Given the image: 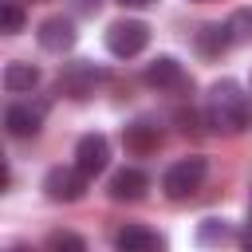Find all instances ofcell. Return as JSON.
<instances>
[{"label":"cell","mask_w":252,"mask_h":252,"mask_svg":"<svg viewBox=\"0 0 252 252\" xmlns=\"http://www.w3.org/2000/svg\"><path fill=\"white\" fill-rule=\"evenodd\" d=\"M146 87H154V91H165V94H185V91H193V79L185 75V67L173 59V55H158L150 67H146Z\"/></svg>","instance_id":"5"},{"label":"cell","mask_w":252,"mask_h":252,"mask_svg":"<svg viewBox=\"0 0 252 252\" xmlns=\"http://www.w3.org/2000/svg\"><path fill=\"white\" fill-rule=\"evenodd\" d=\"M122 146H126L130 154L146 158V154H154V150L161 146V130H158V126H154L150 118H138V122L122 126Z\"/></svg>","instance_id":"10"},{"label":"cell","mask_w":252,"mask_h":252,"mask_svg":"<svg viewBox=\"0 0 252 252\" xmlns=\"http://www.w3.org/2000/svg\"><path fill=\"white\" fill-rule=\"evenodd\" d=\"M47 248H55V252H83L87 244H83V236H75V232H51L47 236Z\"/></svg>","instance_id":"17"},{"label":"cell","mask_w":252,"mask_h":252,"mask_svg":"<svg viewBox=\"0 0 252 252\" xmlns=\"http://www.w3.org/2000/svg\"><path fill=\"white\" fill-rule=\"evenodd\" d=\"M205 173H209V161H205L201 154H193V158H181V161H173V165L165 169V177H161V189H165V197H169V201H185V197H193V193L201 189Z\"/></svg>","instance_id":"2"},{"label":"cell","mask_w":252,"mask_h":252,"mask_svg":"<svg viewBox=\"0 0 252 252\" xmlns=\"http://www.w3.org/2000/svg\"><path fill=\"white\" fill-rule=\"evenodd\" d=\"M20 28H24V8H20L16 0H4V4H0V32L16 35Z\"/></svg>","instance_id":"16"},{"label":"cell","mask_w":252,"mask_h":252,"mask_svg":"<svg viewBox=\"0 0 252 252\" xmlns=\"http://www.w3.org/2000/svg\"><path fill=\"white\" fill-rule=\"evenodd\" d=\"M87 173L79 169V165H55V169H47V177H43V193H47V201H59V205H71V201H79L83 193H87Z\"/></svg>","instance_id":"4"},{"label":"cell","mask_w":252,"mask_h":252,"mask_svg":"<svg viewBox=\"0 0 252 252\" xmlns=\"http://www.w3.org/2000/svg\"><path fill=\"white\" fill-rule=\"evenodd\" d=\"M146 43H150V28H146L142 20H114V24L106 28V51L118 55V59L142 55Z\"/></svg>","instance_id":"3"},{"label":"cell","mask_w":252,"mask_h":252,"mask_svg":"<svg viewBox=\"0 0 252 252\" xmlns=\"http://www.w3.org/2000/svg\"><path fill=\"white\" fill-rule=\"evenodd\" d=\"M146 189H150V177H146L138 165H122V169L110 177V185H106L110 201H142Z\"/></svg>","instance_id":"8"},{"label":"cell","mask_w":252,"mask_h":252,"mask_svg":"<svg viewBox=\"0 0 252 252\" xmlns=\"http://www.w3.org/2000/svg\"><path fill=\"white\" fill-rule=\"evenodd\" d=\"M228 32H232V43H252V8H236L228 20Z\"/></svg>","instance_id":"15"},{"label":"cell","mask_w":252,"mask_h":252,"mask_svg":"<svg viewBox=\"0 0 252 252\" xmlns=\"http://www.w3.org/2000/svg\"><path fill=\"white\" fill-rule=\"evenodd\" d=\"M205 118L217 134H240L248 126V94L240 91V83H232V79L213 83L209 102H205Z\"/></svg>","instance_id":"1"},{"label":"cell","mask_w":252,"mask_h":252,"mask_svg":"<svg viewBox=\"0 0 252 252\" xmlns=\"http://www.w3.org/2000/svg\"><path fill=\"white\" fill-rule=\"evenodd\" d=\"M75 165L87 177H98L110 165V142H106V134H83L79 146H75Z\"/></svg>","instance_id":"7"},{"label":"cell","mask_w":252,"mask_h":252,"mask_svg":"<svg viewBox=\"0 0 252 252\" xmlns=\"http://www.w3.org/2000/svg\"><path fill=\"white\" fill-rule=\"evenodd\" d=\"M4 126L12 138H35L39 126H43V110L39 106H28V102H16L4 110Z\"/></svg>","instance_id":"11"},{"label":"cell","mask_w":252,"mask_h":252,"mask_svg":"<svg viewBox=\"0 0 252 252\" xmlns=\"http://www.w3.org/2000/svg\"><path fill=\"white\" fill-rule=\"evenodd\" d=\"M224 236H228V228H224L220 220H205V224L197 228V240H201V244H213V240H224Z\"/></svg>","instance_id":"18"},{"label":"cell","mask_w":252,"mask_h":252,"mask_svg":"<svg viewBox=\"0 0 252 252\" xmlns=\"http://www.w3.org/2000/svg\"><path fill=\"white\" fill-rule=\"evenodd\" d=\"M228 47H232V32H228V24H209V28L197 32V51H201V55L217 59V55L228 51Z\"/></svg>","instance_id":"13"},{"label":"cell","mask_w":252,"mask_h":252,"mask_svg":"<svg viewBox=\"0 0 252 252\" xmlns=\"http://www.w3.org/2000/svg\"><path fill=\"white\" fill-rule=\"evenodd\" d=\"M98 83H102V71H98L94 63H67L63 75H59V91H63L67 98H75V102L91 98Z\"/></svg>","instance_id":"6"},{"label":"cell","mask_w":252,"mask_h":252,"mask_svg":"<svg viewBox=\"0 0 252 252\" xmlns=\"http://www.w3.org/2000/svg\"><path fill=\"white\" fill-rule=\"evenodd\" d=\"M165 240L154 232V228H146V224H126V228H118L114 232V248L118 252H158Z\"/></svg>","instance_id":"12"},{"label":"cell","mask_w":252,"mask_h":252,"mask_svg":"<svg viewBox=\"0 0 252 252\" xmlns=\"http://www.w3.org/2000/svg\"><path fill=\"white\" fill-rule=\"evenodd\" d=\"M35 39H39V47H43V51L63 55V51H71V47H75V24H71V20H63V16H51V20H43V24H39Z\"/></svg>","instance_id":"9"},{"label":"cell","mask_w":252,"mask_h":252,"mask_svg":"<svg viewBox=\"0 0 252 252\" xmlns=\"http://www.w3.org/2000/svg\"><path fill=\"white\" fill-rule=\"evenodd\" d=\"M118 4H122V8H150L154 0H118Z\"/></svg>","instance_id":"19"},{"label":"cell","mask_w":252,"mask_h":252,"mask_svg":"<svg viewBox=\"0 0 252 252\" xmlns=\"http://www.w3.org/2000/svg\"><path fill=\"white\" fill-rule=\"evenodd\" d=\"M0 83H4V91H12V94H24V91H32L35 83H39V67H32V63H8L4 67V75H0Z\"/></svg>","instance_id":"14"}]
</instances>
